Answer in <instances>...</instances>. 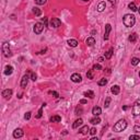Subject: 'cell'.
<instances>
[{
	"label": "cell",
	"mask_w": 140,
	"mask_h": 140,
	"mask_svg": "<svg viewBox=\"0 0 140 140\" xmlns=\"http://www.w3.org/2000/svg\"><path fill=\"white\" fill-rule=\"evenodd\" d=\"M123 22H124V24H125V26L131 27V26H133L136 23V18H135V15H133V14H125L124 15Z\"/></svg>",
	"instance_id": "cell-1"
},
{
	"label": "cell",
	"mask_w": 140,
	"mask_h": 140,
	"mask_svg": "<svg viewBox=\"0 0 140 140\" xmlns=\"http://www.w3.org/2000/svg\"><path fill=\"white\" fill-rule=\"evenodd\" d=\"M126 127H127V121H126L125 119H120V120H118L114 125V127H113V130L116 131V133H120V131L125 130Z\"/></svg>",
	"instance_id": "cell-2"
},
{
	"label": "cell",
	"mask_w": 140,
	"mask_h": 140,
	"mask_svg": "<svg viewBox=\"0 0 140 140\" xmlns=\"http://www.w3.org/2000/svg\"><path fill=\"white\" fill-rule=\"evenodd\" d=\"M2 53L5 57H10L11 56V50H10V45L8 42H5L2 44Z\"/></svg>",
	"instance_id": "cell-3"
},
{
	"label": "cell",
	"mask_w": 140,
	"mask_h": 140,
	"mask_svg": "<svg viewBox=\"0 0 140 140\" xmlns=\"http://www.w3.org/2000/svg\"><path fill=\"white\" fill-rule=\"evenodd\" d=\"M133 114L135 115V116L140 115V99H138V100L135 102V104H133Z\"/></svg>",
	"instance_id": "cell-4"
},
{
	"label": "cell",
	"mask_w": 140,
	"mask_h": 140,
	"mask_svg": "<svg viewBox=\"0 0 140 140\" xmlns=\"http://www.w3.org/2000/svg\"><path fill=\"white\" fill-rule=\"evenodd\" d=\"M60 25H61V21H60L58 18H53L52 21L49 22L50 27H55V29H57V27H59Z\"/></svg>",
	"instance_id": "cell-5"
},
{
	"label": "cell",
	"mask_w": 140,
	"mask_h": 140,
	"mask_svg": "<svg viewBox=\"0 0 140 140\" xmlns=\"http://www.w3.org/2000/svg\"><path fill=\"white\" fill-rule=\"evenodd\" d=\"M43 30H44V24L43 23H36L35 25H34V27H33V31H34V33L35 34H40L42 32H43Z\"/></svg>",
	"instance_id": "cell-6"
},
{
	"label": "cell",
	"mask_w": 140,
	"mask_h": 140,
	"mask_svg": "<svg viewBox=\"0 0 140 140\" xmlns=\"http://www.w3.org/2000/svg\"><path fill=\"white\" fill-rule=\"evenodd\" d=\"M29 76L27 74H25V76L22 77L21 79V88H26V86H27V83H29Z\"/></svg>",
	"instance_id": "cell-7"
},
{
	"label": "cell",
	"mask_w": 140,
	"mask_h": 140,
	"mask_svg": "<svg viewBox=\"0 0 140 140\" xmlns=\"http://www.w3.org/2000/svg\"><path fill=\"white\" fill-rule=\"evenodd\" d=\"M23 135H24V131L22 130L21 128H18L13 131V137H14L15 139H17V138H21Z\"/></svg>",
	"instance_id": "cell-8"
},
{
	"label": "cell",
	"mask_w": 140,
	"mask_h": 140,
	"mask_svg": "<svg viewBox=\"0 0 140 140\" xmlns=\"http://www.w3.org/2000/svg\"><path fill=\"white\" fill-rule=\"evenodd\" d=\"M71 81H73V82H76V83H79L82 81V78H81V76L79 73H73L71 76Z\"/></svg>",
	"instance_id": "cell-9"
},
{
	"label": "cell",
	"mask_w": 140,
	"mask_h": 140,
	"mask_svg": "<svg viewBox=\"0 0 140 140\" xmlns=\"http://www.w3.org/2000/svg\"><path fill=\"white\" fill-rule=\"evenodd\" d=\"M105 29H106V31H105V34H104V40H108V36H109V32H111V30H112L111 24H106V25H105Z\"/></svg>",
	"instance_id": "cell-10"
},
{
	"label": "cell",
	"mask_w": 140,
	"mask_h": 140,
	"mask_svg": "<svg viewBox=\"0 0 140 140\" xmlns=\"http://www.w3.org/2000/svg\"><path fill=\"white\" fill-rule=\"evenodd\" d=\"M11 95H12V90H11V89H7V90L2 91V96L5 97V99H10Z\"/></svg>",
	"instance_id": "cell-11"
},
{
	"label": "cell",
	"mask_w": 140,
	"mask_h": 140,
	"mask_svg": "<svg viewBox=\"0 0 140 140\" xmlns=\"http://www.w3.org/2000/svg\"><path fill=\"white\" fill-rule=\"evenodd\" d=\"M111 92L114 95H117V94H119V92H120V88H119L118 86H113L111 88Z\"/></svg>",
	"instance_id": "cell-12"
},
{
	"label": "cell",
	"mask_w": 140,
	"mask_h": 140,
	"mask_svg": "<svg viewBox=\"0 0 140 140\" xmlns=\"http://www.w3.org/2000/svg\"><path fill=\"white\" fill-rule=\"evenodd\" d=\"M13 72V67L12 66H6V68H5V74L6 76H10V74Z\"/></svg>",
	"instance_id": "cell-13"
},
{
	"label": "cell",
	"mask_w": 140,
	"mask_h": 140,
	"mask_svg": "<svg viewBox=\"0 0 140 140\" xmlns=\"http://www.w3.org/2000/svg\"><path fill=\"white\" fill-rule=\"evenodd\" d=\"M101 113H102V109H101L99 106L93 107V109H92V114L94 115V116H99V115H100Z\"/></svg>",
	"instance_id": "cell-14"
},
{
	"label": "cell",
	"mask_w": 140,
	"mask_h": 140,
	"mask_svg": "<svg viewBox=\"0 0 140 140\" xmlns=\"http://www.w3.org/2000/svg\"><path fill=\"white\" fill-rule=\"evenodd\" d=\"M105 8H106V3H105V1H102V2H100L99 6H97V11L103 12L105 10Z\"/></svg>",
	"instance_id": "cell-15"
},
{
	"label": "cell",
	"mask_w": 140,
	"mask_h": 140,
	"mask_svg": "<svg viewBox=\"0 0 140 140\" xmlns=\"http://www.w3.org/2000/svg\"><path fill=\"white\" fill-rule=\"evenodd\" d=\"M90 123L92 124V125H97V124L101 123V118H100V117H97V116H95L94 118L90 119Z\"/></svg>",
	"instance_id": "cell-16"
},
{
	"label": "cell",
	"mask_w": 140,
	"mask_h": 140,
	"mask_svg": "<svg viewBox=\"0 0 140 140\" xmlns=\"http://www.w3.org/2000/svg\"><path fill=\"white\" fill-rule=\"evenodd\" d=\"M86 43H87V45H89V46H93L95 44V40L93 37H88L86 40Z\"/></svg>",
	"instance_id": "cell-17"
},
{
	"label": "cell",
	"mask_w": 140,
	"mask_h": 140,
	"mask_svg": "<svg viewBox=\"0 0 140 140\" xmlns=\"http://www.w3.org/2000/svg\"><path fill=\"white\" fill-rule=\"evenodd\" d=\"M79 131H80V133H82V135H87V133H88L89 131H90V128H89V126H83V127H82V128H81Z\"/></svg>",
	"instance_id": "cell-18"
},
{
	"label": "cell",
	"mask_w": 140,
	"mask_h": 140,
	"mask_svg": "<svg viewBox=\"0 0 140 140\" xmlns=\"http://www.w3.org/2000/svg\"><path fill=\"white\" fill-rule=\"evenodd\" d=\"M137 38H138V35L136 33H133V34H130L129 35V42H131V43H135L136 40H137Z\"/></svg>",
	"instance_id": "cell-19"
},
{
	"label": "cell",
	"mask_w": 140,
	"mask_h": 140,
	"mask_svg": "<svg viewBox=\"0 0 140 140\" xmlns=\"http://www.w3.org/2000/svg\"><path fill=\"white\" fill-rule=\"evenodd\" d=\"M82 123H83V120H82V119H81V118H79V119H77V120L73 123L72 127H73V128L76 129V128H78L79 126H81V125H82Z\"/></svg>",
	"instance_id": "cell-20"
},
{
	"label": "cell",
	"mask_w": 140,
	"mask_h": 140,
	"mask_svg": "<svg viewBox=\"0 0 140 140\" xmlns=\"http://www.w3.org/2000/svg\"><path fill=\"white\" fill-rule=\"evenodd\" d=\"M68 45L70 46V47H77V46H78V42H77L76 40H69Z\"/></svg>",
	"instance_id": "cell-21"
},
{
	"label": "cell",
	"mask_w": 140,
	"mask_h": 140,
	"mask_svg": "<svg viewBox=\"0 0 140 140\" xmlns=\"http://www.w3.org/2000/svg\"><path fill=\"white\" fill-rule=\"evenodd\" d=\"M50 121L52 123H59V121H61V117L60 116H53L52 118H50Z\"/></svg>",
	"instance_id": "cell-22"
},
{
	"label": "cell",
	"mask_w": 140,
	"mask_h": 140,
	"mask_svg": "<svg viewBox=\"0 0 140 140\" xmlns=\"http://www.w3.org/2000/svg\"><path fill=\"white\" fill-rule=\"evenodd\" d=\"M112 55H113V48H109L106 52V54H105V58H106V59H111Z\"/></svg>",
	"instance_id": "cell-23"
},
{
	"label": "cell",
	"mask_w": 140,
	"mask_h": 140,
	"mask_svg": "<svg viewBox=\"0 0 140 140\" xmlns=\"http://www.w3.org/2000/svg\"><path fill=\"white\" fill-rule=\"evenodd\" d=\"M45 105H46L45 103H44V104H42V107L40 108V111H38L37 115H36V118H40V117H42V115H43V108L45 107Z\"/></svg>",
	"instance_id": "cell-24"
},
{
	"label": "cell",
	"mask_w": 140,
	"mask_h": 140,
	"mask_svg": "<svg viewBox=\"0 0 140 140\" xmlns=\"http://www.w3.org/2000/svg\"><path fill=\"white\" fill-rule=\"evenodd\" d=\"M84 96L90 97V99H93L95 95H94V93H93L92 91H86V92H84Z\"/></svg>",
	"instance_id": "cell-25"
},
{
	"label": "cell",
	"mask_w": 140,
	"mask_h": 140,
	"mask_svg": "<svg viewBox=\"0 0 140 140\" xmlns=\"http://www.w3.org/2000/svg\"><path fill=\"white\" fill-rule=\"evenodd\" d=\"M33 13L36 15V17H40V15L42 14V11H40V10L38 9V8L34 7V8H33Z\"/></svg>",
	"instance_id": "cell-26"
},
{
	"label": "cell",
	"mask_w": 140,
	"mask_h": 140,
	"mask_svg": "<svg viewBox=\"0 0 140 140\" xmlns=\"http://www.w3.org/2000/svg\"><path fill=\"white\" fill-rule=\"evenodd\" d=\"M128 8L131 10V11H133V12H135V11H137V10H138V8L136 7L135 2H130V3H129V5H128Z\"/></svg>",
	"instance_id": "cell-27"
},
{
	"label": "cell",
	"mask_w": 140,
	"mask_h": 140,
	"mask_svg": "<svg viewBox=\"0 0 140 140\" xmlns=\"http://www.w3.org/2000/svg\"><path fill=\"white\" fill-rule=\"evenodd\" d=\"M139 61H140V59L137 58V57L131 58V65H133V66H137V65L139 64Z\"/></svg>",
	"instance_id": "cell-28"
},
{
	"label": "cell",
	"mask_w": 140,
	"mask_h": 140,
	"mask_svg": "<svg viewBox=\"0 0 140 140\" xmlns=\"http://www.w3.org/2000/svg\"><path fill=\"white\" fill-rule=\"evenodd\" d=\"M106 83H107V79L103 78V79H101V80L99 81V82H97V84H99L100 87H103V86H105Z\"/></svg>",
	"instance_id": "cell-29"
},
{
	"label": "cell",
	"mask_w": 140,
	"mask_h": 140,
	"mask_svg": "<svg viewBox=\"0 0 140 140\" xmlns=\"http://www.w3.org/2000/svg\"><path fill=\"white\" fill-rule=\"evenodd\" d=\"M30 77H31V79L33 81H35L36 79H37V76H36V73H35V72H32V71H30Z\"/></svg>",
	"instance_id": "cell-30"
},
{
	"label": "cell",
	"mask_w": 140,
	"mask_h": 140,
	"mask_svg": "<svg viewBox=\"0 0 140 140\" xmlns=\"http://www.w3.org/2000/svg\"><path fill=\"white\" fill-rule=\"evenodd\" d=\"M109 103H111V97H106V100H105V103H104L105 108H107V107L109 106Z\"/></svg>",
	"instance_id": "cell-31"
},
{
	"label": "cell",
	"mask_w": 140,
	"mask_h": 140,
	"mask_svg": "<svg viewBox=\"0 0 140 140\" xmlns=\"http://www.w3.org/2000/svg\"><path fill=\"white\" fill-rule=\"evenodd\" d=\"M46 1H47V0H35V3H36V5L42 6V5H45Z\"/></svg>",
	"instance_id": "cell-32"
},
{
	"label": "cell",
	"mask_w": 140,
	"mask_h": 140,
	"mask_svg": "<svg viewBox=\"0 0 140 140\" xmlns=\"http://www.w3.org/2000/svg\"><path fill=\"white\" fill-rule=\"evenodd\" d=\"M82 114V108L81 107H77L76 108V115H81Z\"/></svg>",
	"instance_id": "cell-33"
},
{
	"label": "cell",
	"mask_w": 140,
	"mask_h": 140,
	"mask_svg": "<svg viewBox=\"0 0 140 140\" xmlns=\"http://www.w3.org/2000/svg\"><path fill=\"white\" fill-rule=\"evenodd\" d=\"M31 114H32L31 112H27V113H26V114L24 115V118H25L26 120H29V119L31 118Z\"/></svg>",
	"instance_id": "cell-34"
},
{
	"label": "cell",
	"mask_w": 140,
	"mask_h": 140,
	"mask_svg": "<svg viewBox=\"0 0 140 140\" xmlns=\"http://www.w3.org/2000/svg\"><path fill=\"white\" fill-rule=\"evenodd\" d=\"M129 139H130V140H133V139H140V136H138V135H131L130 137H129Z\"/></svg>",
	"instance_id": "cell-35"
},
{
	"label": "cell",
	"mask_w": 140,
	"mask_h": 140,
	"mask_svg": "<svg viewBox=\"0 0 140 140\" xmlns=\"http://www.w3.org/2000/svg\"><path fill=\"white\" fill-rule=\"evenodd\" d=\"M101 69H102V67L100 65H94L93 66V70H101Z\"/></svg>",
	"instance_id": "cell-36"
},
{
	"label": "cell",
	"mask_w": 140,
	"mask_h": 140,
	"mask_svg": "<svg viewBox=\"0 0 140 140\" xmlns=\"http://www.w3.org/2000/svg\"><path fill=\"white\" fill-rule=\"evenodd\" d=\"M87 77H88V79H93V73H92V71H88V73H87Z\"/></svg>",
	"instance_id": "cell-37"
},
{
	"label": "cell",
	"mask_w": 140,
	"mask_h": 140,
	"mask_svg": "<svg viewBox=\"0 0 140 140\" xmlns=\"http://www.w3.org/2000/svg\"><path fill=\"white\" fill-rule=\"evenodd\" d=\"M49 94L54 95L55 97H58V96H59V95H58V93H57V92H55V91H49Z\"/></svg>",
	"instance_id": "cell-38"
},
{
	"label": "cell",
	"mask_w": 140,
	"mask_h": 140,
	"mask_svg": "<svg viewBox=\"0 0 140 140\" xmlns=\"http://www.w3.org/2000/svg\"><path fill=\"white\" fill-rule=\"evenodd\" d=\"M133 130H135L137 133H140V127L139 126H135V127H133Z\"/></svg>",
	"instance_id": "cell-39"
},
{
	"label": "cell",
	"mask_w": 140,
	"mask_h": 140,
	"mask_svg": "<svg viewBox=\"0 0 140 140\" xmlns=\"http://www.w3.org/2000/svg\"><path fill=\"white\" fill-rule=\"evenodd\" d=\"M42 22H43L45 25H47L48 24V20H47V18H42Z\"/></svg>",
	"instance_id": "cell-40"
},
{
	"label": "cell",
	"mask_w": 140,
	"mask_h": 140,
	"mask_svg": "<svg viewBox=\"0 0 140 140\" xmlns=\"http://www.w3.org/2000/svg\"><path fill=\"white\" fill-rule=\"evenodd\" d=\"M90 133H91V135H95V133H96V129H95V128L90 129Z\"/></svg>",
	"instance_id": "cell-41"
},
{
	"label": "cell",
	"mask_w": 140,
	"mask_h": 140,
	"mask_svg": "<svg viewBox=\"0 0 140 140\" xmlns=\"http://www.w3.org/2000/svg\"><path fill=\"white\" fill-rule=\"evenodd\" d=\"M88 103V101L84 100V99H82V100H80V104H87Z\"/></svg>",
	"instance_id": "cell-42"
},
{
	"label": "cell",
	"mask_w": 140,
	"mask_h": 140,
	"mask_svg": "<svg viewBox=\"0 0 140 140\" xmlns=\"http://www.w3.org/2000/svg\"><path fill=\"white\" fill-rule=\"evenodd\" d=\"M108 1L112 3V5H115V3H116V0H108Z\"/></svg>",
	"instance_id": "cell-43"
},
{
	"label": "cell",
	"mask_w": 140,
	"mask_h": 140,
	"mask_svg": "<svg viewBox=\"0 0 140 140\" xmlns=\"http://www.w3.org/2000/svg\"><path fill=\"white\" fill-rule=\"evenodd\" d=\"M138 12H139V14H140V7L138 8Z\"/></svg>",
	"instance_id": "cell-44"
},
{
	"label": "cell",
	"mask_w": 140,
	"mask_h": 140,
	"mask_svg": "<svg viewBox=\"0 0 140 140\" xmlns=\"http://www.w3.org/2000/svg\"><path fill=\"white\" fill-rule=\"evenodd\" d=\"M83 1H89V0H83Z\"/></svg>",
	"instance_id": "cell-45"
},
{
	"label": "cell",
	"mask_w": 140,
	"mask_h": 140,
	"mask_svg": "<svg viewBox=\"0 0 140 140\" xmlns=\"http://www.w3.org/2000/svg\"><path fill=\"white\" fill-rule=\"evenodd\" d=\"M139 77H140V72H139Z\"/></svg>",
	"instance_id": "cell-46"
}]
</instances>
